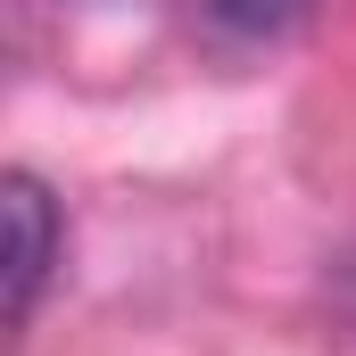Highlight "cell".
<instances>
[{
    "label": "cell",
    "mask_w": 356,
    "mask_h": 356,
    "mask_svg": "<svg viewBox=\"0 0 356 356\" xmlns=\"http://www.w3.org/2000/svg\"><path fill=\"white\" fill-rule=\"evenodd\" d=\"M0 199H8V332H25L42 307V282L58 266V207L33 175H8Z\"/></svg>",
    "instance_id": "obj_1"
},
{
    "label": "cell",
    "mask_w": 356,
    "mask_h": 356,
    "mask_svg": "<svg viewBox=\"0 0 356 356\" xmlns=\"http://www.w3.org/2000/svg\"><path fill=\"white\" fill-rule=\"evenodd\" d=\"M207 8H216V25H232V33L266 42V33H290L315 0H207Z\"/></svg>",
    "instance_id": "obj_2"
}]
</instances>
